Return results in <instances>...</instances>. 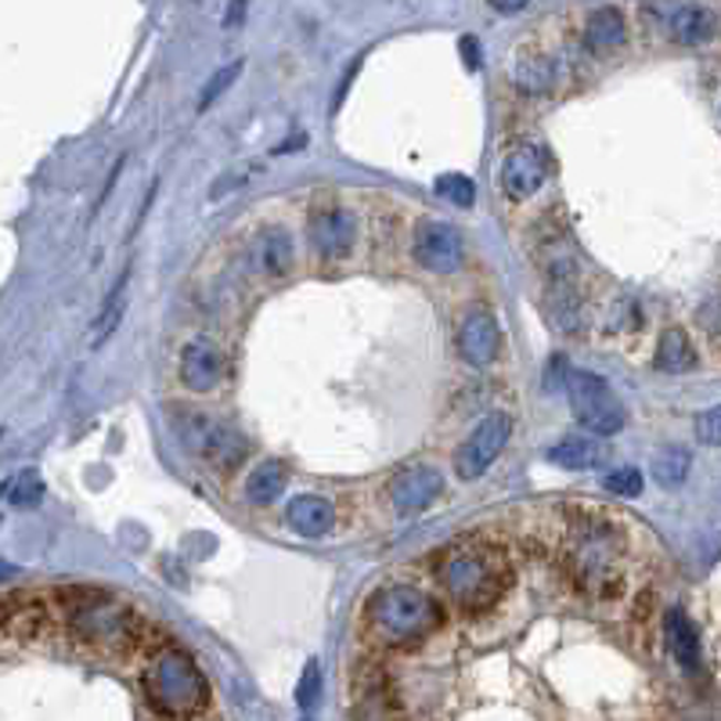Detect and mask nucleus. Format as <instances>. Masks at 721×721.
<instances>
[{
    "label": "nucleus",
    "instance_id": "nucleus-4",
    "mask_svg": "<svg viewBox=\"0 0 721 721\" xmlns=\"http://www.w3.org/2000/svg\"><path fill=\"white\" fill-rule=\"evenodd\" d=\"M441 606L437 598L426 595L415 584H383L372 598L369 609H364V624H369V635L383 646H415L430 638L441 628Z\"/></svg>",
    "mask_w": 721,
    "mask_h": 721
},
{
    "label": "nucleus",
    "instance_id": "nucleus-19",
    "mask_svg": "<svg viewBox=\"0 0 721 721\" xmlns=\"http://www.w3.org/2000/svg\"><path fill=\"white\" fill-rule=\"evenodd\" d=\"M285 520L296 530L299 538H321L329 534L332 523H336V509L329 498L321 495H296L289 501V512H285Z\"/></svg>",
    "mask_w": 721,
    "mask_h": 721
},
{
    "label": "nucleus",
    "instance_id": "nucleus-8",
    "mask_svg": "<svg viewBox=\"0 0 721 721\" xmlns=\"http://www.w3.org/2000/svg\"><path fill=\"white\" fill-rule=\"evenodd\" d=\"M188 437H192V447L202 455V462H210L213 469H224V473L238 469L250 455V444L235 426L216 423V418L206 415L188 423Z\"/></svg>",
    "mask_w": 721,
    "mask_h": 721
},
{
    "label": "nucleus",
    "instance_id": "nucleus-17",
    "mask_svg": "<svg viewBox=\"0 0 721 721\" xmlns=\"http://www.w3.org/2000/svg\"><path fill=\"white\" fill-rule=\"evenodd\" d=\"M649 11H657L678 44H703V40L714 36V25H718L711 11L700 4H660Z\"/></svg>",
    "mask_w": 721,
    "mask_h": 721
},
{
    "label": "nucleus",
    "instance_id": "nucleus-33",
    "mask_svg": "<svg viewBox=\"0 0 721 721\" xmlns=\"http://www.w3.org/2000/svg\"><path fill=\"white\" fill-rule=\"evenodd\" d=\"M242 19H246V4H231V8L224 11V25H231V30H235Z\"/></svg>",
    "mask_w": 721,
    "mask_h": 721
},
{
    "label": "nucleus",
    "instance_id": "nucleus-18",
    "mask_svg": "<svg viewBox=\"0 0 721 721\" xmlns=\"http://www.w3.org/2000/svg\"><path fill=\"white\" fill-rule=\"evenodd\" d=\"M253 267L264 278H282L293 267V235L278 224L264 227L253 242Z\"/></svg>",
    "mask_w": 721,
    "mask_h": 721
},
{
    "label": "nucleus",
    "instance_id": "nucleus-26",
    "mask_svg": "<svg viewBox=\"0 0 721 721\" xmlns=\"http://www.w3.org/2000/svg\"><path fill=\"white\" fill-rule=\"evenodd\" d=\"M40 498H44V480H40L33 469L19 473L8 487V501L15 509H33V506H40Z\"/></svg>",
    "mask_w": 721,
    "mask_h": 721
},
{
    "label": "nucleus",
    "instance_id": "nucleus-11",
    "mask_svg": "<svg viewBox=\"0 0 721 721\" xmlns=\"http://www.w3.org/2000/svg\"><path fill=\"white\" fill-rule=\"evenodd\" d=\"M353 721H404L397 692L379 668H361L353 678Z\"/></svg>",
    "mask_w": 721,
    "mask_h": 721
},
{
    "label": "nucleus",
    "instance_id": "nucleus-1",
    "mask_svg": "<svg viewBox=\"0 0 721 721\" xmlns=\"http://www.w3.org/2000/svg\"><path fill=\"white\" fill-rule=\"evenodd\" d=\"M549 555L577 595L592 603H614L632 584L635 530L614 509H598L589 501L560 506Z\"/></svg>",
    "mask_w": 721,
    "mask_h": 721
},
{
    "label": "nucleus",
    "instance_id": "nucleus-30",
    "mask_svg": "<svg viewBox=\"0 0 721 721\" xmlns=\"http://www.w3.org/2000/svg\"><path fill=\"white\" fill-rule=\"evenodd\" d=\"M318 692H321V664L310 660L304 668V678H299V689H296V703L310 711V707L318 703Z\"/></svg>",
    "mask_w": 721,
    "mask_h": 721
},
{
    "label": "nucleus",
    "instance_id": "nucleus-31",
    "mask_svg": "<svg viewBox=\"0 0 721 721\" xmlns=\"http://www.w3.org/2000/svg\"><path fill=\"white\" fill-rule=\"evenodd\" d=\"M238 73H242V62H231L227 70H221V73H213V79L206 84V91H202V98H199V113H206V108L216 102V94L221 91H227L231 84L238 79Z\"/></svg>",
    "mask_w": 721,
    "mask_h": 721
},
{
    "label": "nucleus",
    "instance_id": "nucleus-3",
    "mask_svg": "<svg viewBox=\"0 0 721 721\" xmlns=\"http://www.w3.org/2000/svg\"><path fill=\"white\" fill-rule=\"evenodd\" d=\"M437 581L466 614L495 606L512 581L509 555L487 541H455L437 555Z\"/></svg>",
    "mask_w": 721,
    "mask_h": 721
},
{
    "label": "nucleus",
    "instance_id": "nucleus-35",
    "mask_svg": "<svg viewBox=\"0 0 721 721\" xmlns=\"http://www.w3.org/2000/svg\"><path fill=\"white\" fill-rule=\"evenodd\" d=\"M304 721H310V718H304Z\"/></svg>",
    "mask_w": 721,
    "mask_h": 721
},
{
    "label": "nucleus",
    "instance_id": "nucleus-22",
    "mask_svg": "<svg viewBox=\"0 0 721 721\" xmlns=\"http://www.w3.org/2000/svg\"><path fill=\"white\" fill-rule=\"evenodd\" d=\"M285 484H289V469H285V462H278V458L261 462V466H256L250 473V480H246L250 506H271V501H278L282 491H285Z\"/></svg>",
    "mask_w": 721,
    "mask_h": 721
},
{
    "label": "nucleus",
    "instance_id": "nucleus-32",
    "mask_svg": "<svg viewBox=\"0 0 721 721\" xmlns=\"http://www.w3.org/2000/svg\"><path fill=\"white\" fill-rule=\"evenodd\" d=\"M697 441L707 447H721V407H707L697 415Z\"/></svg>",
    "mask_w": 721,
    "mask_h": 721
},
{
    "label": "nucleus",
    "instance_id": "nucleus-23",
    "mask_svg": "<svg viewBox=\"0 0 721 721\" xmlns=\"http://www.w3.org/2000/svg\"><path fill=\"white\" fill-rule=\"evenodd\" d=\"M697 364V350H692L689 336L682 329H668L657 343V369L668 375H682Z\"/></svg>",
    "mask_w": 721,
    "mask_h": 721
},
{
    "label": "nucleus",
    "instance_id": "nucleus-12",
    "mask_svg": "<svg viewBox=\"0 0 721 721\" xmlns=\"http://www.w3.org/2000/svg\"><path fill=\"white\" fill-rule=\"evenodd\" d=\"M353 238H358V224H353L350 210L329 202L310 213V246L321 261H343L353 250Z\"/></svg>",
    "mask_w": 721,
    "mask_h": 721
},
{
    "label": "nucleus",
    "instance_id": "nucleus-34",
    "mask_svg": "<svg viewBox=\"0 0 721 721\" xmlns=\"http://www.w3.org/2000/svg\"><path fill=\"white\" fill-rule=\"evenodd\" d=\"M527 4H495V11H506V15H516V11H523Z\"/></svg>",
    "mask_w": 721,
    "mask_h": 721
},
{
    "label": "nucleus",
    "instance_id": "nucleus-5",
    "mask_svg": "<svg viewBox=\"0 0 721 721\" xmlns=\"http://www.w3.org/2000/svg\"><path fill=\"white\" fill-rule=\"evenodd\" d=\"M145 697L167 721H188L206 707L210 686L199 664L181 649H159L145 664Z\"/></svg>",
    "mask_w": 721,
    "mask_h": 721
},
{
    "label": "nucleus",
    "instance_id": "nucleus-16",
    "mask_svg": "<svg viewBox=\"0 0 721 721\" xmlns=\"http://www.w3.org/2000/svg\"><path fill=\"white\" fill-rule=\"evenodd\" d=\"M501 347V332L491 310H469L466 321L458 329V353L462 361L473 364V369H487L498 358Z\"/></svg>",
    "mask_w": 721,
    "mask_h": 721
},
{
    "label": "nucleus",
    "instance_id": "nucleus-2",
    "mask_svg": "<svg viewBox=\"0 0 721 721\" xmlns=\"http://www.w3.org/2000/svg\"><path fill=\"white\" fill-rule=\"evenodd\" d=\"M54 628L94 657H130L145 643V621L127 598L91 584H70L51 595Z\"/></svg>",
    "mask_w": 721,
    "mask_h": 721
},
{
    "label": "nucleus",
    "instance_id": "nucleus-15",
    "mask_svg": "<svg viewBox=\"0 0 721 721\" xmlns=\"http://www.w3.org/2000/svg\"><path fill=\"white\" fill-rule=\"evenodd\" d=\"M177 372H181V383L195 393H210L213 386H221L224 379V353L213 339L199 336L192 343H184L181 361H177Z\"/></svg>",
    "mask_w": 721,
    "mask_h": 721
},
{
    "label": "nucleus",
    "instance_id": "nucleus-14",
    "mask_svg": "<svg viewBox=\"0 0 721 721\" xmlns=\"http://www.w3.org/2000/svg\"><path fill=\"white\" fill-rule=\"evenodd\" d=\"M4 635L22 638V643H36V638L59 635L54 628V609L51 603L36 595H8L4 603Z\"/></svg>",
    "mask_w": 721,
    "mask_h": 721
},
{
    "label": "nucleus",
    "instance_id": "nucleus-10",
    "mask_svg": "<svg viewBox=\"0 0 721 721\" xmlns=\"http://www.w3.org/2000/svg\"><path fill=\"white\" fill-rule=\"evenodd\" d=\"M441 491H444L441 473L433 469V466H423V462H415V466H404L390 480V487H386L390 506H393V512H401V516H415V512L430 509L433 501L441 498Z\"/></svg>",
    "mask_w": 721,
    "mask_h": 721
},
{
    "label": "nucleus",
    "instance_id": "nucleus-24",
    "mask_svg": "<svg viewBox=\"0 0 721 721\" xmlns=\"http://www.w3.org/2000/svg\"><path fill=\"white\" fill-rule=\"evenodd\" d=\"M603 447H598L595 441H581V437H566L560 444H552L549 447V462H555V466H563V469H598L603 466Z\"/></svg>",
    "mask_w": 721,
    "mask_h": 721
},
{
    "label": "nucleus",
    "instance_id": "nucleus-20",
    "mask_svg": "<svg viewBox=\"0 0 721 721\" xmlns=\"http://www.w3.org/2000/svg\"><path fill=\"white\" fill-rule=\"evenodd\" d=\"M624 40H628V22H624L621 8L606 4V8H595L589 25H584V47L592 54H609L624 47Z\"/></svg>",
    "mask_w": 721,
    "mask_h": 721
},
{
    "label": "nucleus",
    "instance_id": "nucleus-9",
    "mask_svg": "<svg viewBox=\"0 0 721 721\" xmlns=\"http://www.w3.org/2000/svg\"><path fill=\"white\" fill-rule=\"evenodd\" d=\"M412 253L426 271H433V275H455V271L462 267V261H466L462 235L447 221H423V224H418L415 238H412Z\"/></svg>",
    "mask_w": 721,
    "mask_h": 721
},
{
    "label": "nucleus",
    "instance_id": "nucleus-13",
    "mask_svg": "<svg viewBox=\"0 0 721 721\" xmlns=\"http://www.w3.org/2000/svg\"><path fill=\"white\" fill-rule=\"evenodd\" d=\"M545 177H549L545 148L527 141L520 148H512V152L506 156V162H501V192H506L509 199H516V202L530 199L541 184H545Z\"/></svg>",
    "mask_w": 721,
    "mask_h": 721
},
{
    "label": "nucleus",
    "instance_id": "nucleus-21",
    "mask_svg": "<svg viewBox=\"0 0 721 721\" xmlns=\"http://www.w3.org/2000/svg\"><path fill=\"white\" fill-rule=\"evenodd\" d=\"M664 643H668V653L678 660V668L686 671L700 668V635L678 606L668 609V621H664Z\"/></svg>",
    "mask_w": 721,
    "mask_h": 721
},
{
    "label": "nucleus",
    "instance_id": "nucleus-28",
    "mask_svg": "<svg viewBox=\"0 0 721 721\" xmlns=\"http://www.w3.org/2000/svg\"><path fill=\"white\" fill-rule=\"evenodd\" d=\"M689 476V455L686 452H678V447H671L668 455H660L657 458V480L664 487H678Z\"/></svg>",
    "mask_w": 721,
    "mask_h": 721
},
{
    "label": "nucleus",
    "instance_id": "nucleus-27",
    "mask_svg": "<svg viewBox=\"0 0 721 721\" xmlns=\"http://www.w3.org/2000/svg\"><path fill=\"white\" fill-rule=\"evenodd\" d=\"M433 188H437L441 199L455 202V206H462V210H469L476 202V188H473L469 177H462V173H441Z\"/></svg>",
    "mask_w": 721,
    "mask_h": 721
},
{
    "label": "nucleus",
    "instance_id": "nucleus-29",
    "mask_svg": "<svg viewBox=\"0 0 721 721\" xmlns=\"http://www.w3.org/2000/svg\"><path fill=\"white\" fill-rule=\"evenodd\" d=\"M603 484H606L614 495H624V498L643 495V473L632 469V466H621V469H614V473H606Z\"/></svg>",
    "mask_w": 721,
    "mask_h": 721
},
{
    "label": "nucleus",
    "instance_id": "nucleus-6",
    "mask_svg": "<svg viewBox=\"0 0 721 721\" xmlns=\"http://www.w3.org/2000/svg\"><path fill=\"white\" fill-rule=\"evenodd\" d=\"M566 393H570V407H574L577 423L595 433V437H614L624 430V407L614 397L603 379L592 372H566Z\"/></svg>",
    "mask_w": 721,
    "mask_h": 721
},
{
    "label": "nucleus",
    "instance_id": "nucleus-7",
    "mask_svg": "<svg viewBox=\"0 0 721 721\" xmlns=\"http://www.w3.org/2000/svg\"><path fill=\"white\" fill-rule=\"evenodd\" d=\"M509 437H512V415H506V412L484 415L455 455L458 480H480V476L495 466V458L506 452Z\"/></svg>",
    "mask_w": 721,
    "mask_h": 721
},
{
    "label": "nucleus",
    "instance_id": "nucleus-25",
    "mask_svg": "<svg viewBox=\"0 0 721 721\" xmlns=\"http://www.w3.org/2000/svg\"><path fill=\"white\" fill-rule=\"evenodd\" d=\"M512 79L523 91H545L552 84V62L545 54H527V59L512 65Z\"/></svg>",
    "mask_w": 721,
    "mask_h": 721
}]
</instances>
